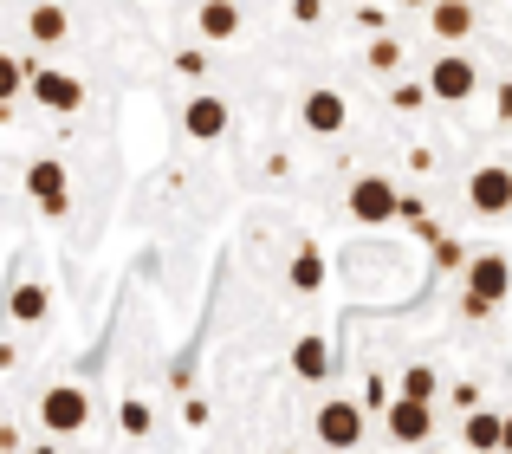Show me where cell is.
I'll return each mask as SVG.
<instances>
[{
    "instance_id": "obj_3",
    "label": "cell",
    "mask_w": 512,
    "mask_h": 454,
    "mask_svg": "<svg viewBox=\"0 0 512 454\" xmlns=\"http://www.w3.org/2000/svg\"><path fill=\"white\" fill-rule=\"evenodd\" d=\"M39 422H46V435H78L91 422V396L78 383H59V390L39 396Z\"/></svg>"
},
{
    "instance_id": "obj_18",
    "label": "cell",
    "mask_w": 512,
    "mask_h": 454,
    "mask_svg": "<svg viewBox=\"0 0 512 454\" xmlns=\"http://www.w3.org/2000/svg\"><path fill=\"white\" fill-rule=\"evenodd\" d=\"M396 396H422V403H435V370L409 364V370H402V383H396Z\"/></svg>"
},
{
    "instance_id": "obj_24",
    "label": "cell",
    "mask_w": 512,
    "mask_h": 454,
    "mask_svg": "<svg viewBox=\"0 0 512 454\" xmlns=\"http://www.w3.org/2000/svg\"><path fill=\"white\" fill-rule=\"evenodd\" d=\"M396 59H402V46H396V39H376V46H370V65H376V72H389Z\"/></svg>"
},
{
    "instance_id": "obj_8",
    "label": "cell",
    "mask_w": 512,
    "mask_h": 454,
    "mask_svg": "<svg viewBox=\"0 0 512 454\" xmlns=\"http://www.w3.org/2000/svg\"><path fill=\"white\" fill-rule=\"evenodd\" d=\"M344 117H350V104H344L331 85L305 91V104H299V124L312 130V137H338V130H344Z\"/></svg>"
},
{
    "instance_id": "obj_7",
    "label": "cell",
    "mask_w": 512,
    "mask_h": 454,
    "mask_svg": "<svg viewBox=\"0 0 512 454\" xmlns=\"http://www.w3.org/2000/svg\"><path fill=\"white\" fill-rule=\"evenodd\" d=\"M474 85H480V72L467 59H435V72H428V98H441V104H467L474 98Z\"/></svg>"
},
{
    "instance_id": "obj_5",
    "label": "cell",
    "mask_w": 512,
    "mask_h": 454,
    "mask_svg": "<svg viewBox=\"0 0 512 454\" xmlns=\"http://www.w3.org/2000/svg\"><path fill=\"white\" fill-rule=\"evenodd\" d=\"M396 202H402V189H396V182H383V176H363L357 189H350V215H357L363 227L396 221Z\"/></svg>"
},
{
    "instance_id": "obj_12",
    "label": "cell",
    "mask_w": 512,
    "mask_h": 454,
    "mask_svg": "<svg viewBox=\"0 0 512 454\" xmlns=\"http://www.w3.org/2000/svg\"><path fill=\"white\" fill-rule=\"evenodd\" d=\"M428 33H435L441 46H461V39L474 33V7H467V0H428Z\"/></svg>"
},
{
    "instance_id": "obj_21",
    "label": "cell",
    "mask_w": 512,
    "mask_h": 454,
    "mask_svg": "<svg viewBox=\"0 0 512 454\" xmlns=\"http://www.w3.org/2000/svg\"><path fill=\"white\" fill-rule=\"evenodd\" d=\"M117 422H124V435H150V403H143V396H130V403L117 409Z\"/></svg>"
},
{
    "instance_id": "obj_11",
    "label": "cell",
    "mask_w": 512,
    "mask_h": 454,
    "mask_svg": "<svg viewBox=\"0 0 512 454\" xmlns=\"http://www.w3.org/2000/svg\"><path fill=\"white\" fill-rule=\"evenodd\" d=\"M182 130H188V137H201V143L227 137V104L214 98V91H195V98H188V111H182Z\"/></svg>"
},
{
    "instance_id": "obj_10",
    "label": "cell",
    "mask_w": 512,
    "mask_h": 454,
    "mask_svg": "<svg viewBox=\"0 0 512 454\" xmlns=\"http://www.w3.org/2000/svg\"><path fill=\"white\" fill-rule=\"evenodd\" d=\"M389 435H396V442H428V435H435V409L422 403V396H389Z\"/></svg>"
},
{
    "instance_id": "obj_16",
    "label": "cell",
    "mask_w": 512,
    "mask_h": 454,
    "mask_svg": "<svg viewBox=\"0 0 512 454\" xmlns=\"http://www.w3.org/2000/svg\"><path fill=\"white\" fill-rule=\"evenodd\" d=\"M292 370H299L305 383H325L331 377V344L325 338H299L292 344Z\"/></svg>"
},
{
    "instance_id": "obj_2",
    "label": "cell",
    "mask_w": 512,
    "mask_h": 454,
    "mask_svg": "<svg viewBox=\"0 0 512 454\" xmlns=\"http://www.w3.org/2000/svg\"><path fill=\"white\" fill-rule=\"evenodd\" d=\"M26 195H33V208H39L46 221H59L65 208H72V176H65L59 156H39V163L26 169Z\"/></svg>"
},
{
    "instance_id": "obj_20",
    "label": "cell",
    "mask_w": 512,
    "mask_h": 454,
    "mask_svg": "<svg viewBox=\"0 0 512 454\" xmlns=\"http://www.w3.org/2000/svg\"><path fill=\"white\" fill-rule=\"evenodd\" d=\"M20 91H26V65L13 59V52H0V104L20 98Z\"/></svg>"
},
{
    "instance_id": "obj_6",
    "label": "cell",
    "mask_w": 512,
    "mask_h": 454,
    "mask_svg": "<svg viewBox=\"0 0 512 454\" xmlns=\"http://www.w3.org/2000/svg\"><path fill=\"white\" fill-rule=\"evenodd\" d=\"M312 429H318V442H325V448H357L363 442V409L350 403V396H338V403L318 409Z\"/></svg>"
},
{
    "instance_id": "obj_23",
    "label": "cell",
    "mask_w": 512,
    "mask_h": 454,
    "mask_svg": "<svg viewBox=\"0 0 512 454\" xmlns=\"http://www.w3.org/2000/svg\"><path fill=\"white\" fill-rule=\"evenodd\" d=\"M389 104H396V111H422V104H428V85H396V91H389Z\"/></svg>"
},
{
    "instance_id": "obj_26",
    "label": "cell",
    "mask_w": 512,
    "mask_h": 454,
    "mask_svg": "<svg viewBox=\"0 0 512 454\" xmlns=\"http://www.w3.org/2000/svg\"><path fill=\"white\" fill-rule=\"evenodd\" d=\"M500 448H512V416H500Z\"/></svg>"
},
{
    "instance_id": "obj_27",
    "label": "cell",
    "mask_w": 512,
    "mask_h": 454,
    "mask_svg": "<svg viewBox=\"0 0 512 454\" xmlns=\"http://www.w3.org/2000/svg\"><path fill=\"white\" fill-rule=\"evenodd\" d=\"M402 7H428V0H402Z\"/></svg>"
},
{
    "instance_id": "obj_22",
    "label": "cell",
    "mask_w": 512,
    "mask_h": 454,
    "mask_svg": "<svg viewBox=\"0 0 512 454\" xmlns=\"http://www.w3.org/2000/svg\"><path fill=\"white\" fill-rule=\"evenodd\" d=\"M428 247H435V266H441V273H454V266H467V260H461V247H454L448 234H428Z\"/></svg>"
},
{
    "instance_id": "obj_4",
    "label": "cell",
    "mask_w": 512,
    "mask_h": 454,
    "mask_svg": "<svg viewBox=\"0 0 512 454\" xmlns=\"http://www.w3.org/2000/svg\"><path fill=\"white\" fill-rule=\"evenodd\" d=\"M26 91H33L46 111H59V117H72L78 104H85V85H78L72 72H52V65H39V72H26Z\"/></svg>"
},
{
    "instance_id": "obj_25",
    "label": "cell",
    "mask_w": 512,
    "mask_h": 454,
    "mask_svg": "<svg viewBox=\"0 0 512 454\" xmlns=\"http://www.w3.org/2000/svg\"><path fill=\"white\" fill-rule=\"evenodd\" d=\"M318 13H325V7H318V0H292V20H299V26H312Z\"/></svg>"
},
{
    "instance_id": "obj_15",
    "label": "cell",
    "mask_w": 512,
    "mask_h": 454,
    "mask_svg": "<svg viewBox=\"0 0 512 454\" xmlns=\"http://www.w3.org/2000/svg\"><path fill=\"white\" fill-rule=\"evenodd\" d=\"M7 312L20 318V325H46V312H52V292L39 286V279H20V286H13V299H7Z\"/></svg>"
},
{
    "instance_id": "obj_9",
    "label": "cell",
    "mask_w": 512,
    "mask_h": 454,
    "mask_svg": "<svg viewBox=\"0 0 512 454\" xmlns=\"http://www.w3.org/2000/svg\"><path fill=\"white\" fill-rule=\"evenodd\" d=\"M467 202H474L480 215H512V169H500V163L474 169V182H467Z\"/></svg>"
},
{
    "instance_id": "obj_1",
    "label": "cell",
    "mask_w": 512,
    "mask_h": 454,
    "mask_svg": "<svg viewBox=\"0 0 512 454\" xmlns=\"http://www.w3.org/2000/svg\"><path fill=\"white\" fill-rule=\"evenodd\" d=\"M467 318H487L493 305L506 299L512 292V260L506 253H474V260H467Z\"/></svg>"
},
{
    "instance_id": "obj_19",
    "label": "cell",
    "mask_w": 512,
    "mask_h": 454,
    "mask_svg": "<svg viewBox=\"0 0 512 454\" xmlns=\"http://www.w3.org/2000/svg\"><path fill=\"white\" fill-rule=\"evenodd\" d=\"M461 435H467V448H500V416H480V409H474Z\"/></svg>"
},
{
    "instance_id": "obj_14",
    "label": "cell",
    "mask_w": 512,
    "mask_h": 454,
    "mask_svg": "<svg viewBox=\"0 0 512 454\" xmlns=\"http://www.w3.org/2000/svg\"><path fill=\"white\" fill-rule=\"evenodd\" d=\"M26 33H33V39H39V46H59V39H65V33H72V13H65V7H59V0H39V7H33V13H26Z\"/></svg>"
},
{
    "instance_id": "obj_13",
    "label": "cell",
    "mask_w": 512,
    "mask_h": 454,
    "mask_svg": "<svg viewBox=\"0 0 512 454\" xmlns=\"http://www.w3.org/2000/svg\"><path fill=\"white\" fill-rule=\"evenodd\" d=\"M195 33L201 39H240V7L234 0H201L195 7Z\"/></svg>"
},
{
    "instance_id": "obj_17",
    "label": "cell",
    "mask_w": 512,
    "mask_h": 454,
    "mask_svg": "<svg viewBox=\"0 0 512 454\" xmlns=\"http://www.w3.org/2000/svg\"><path fill=\"white\" fill-rule=\"evenodd\" d=\"M318 279H325V260H318V247H305V253H292V286L299 292H312Z\"/></svg>"
},
{
    "instance_id": "obj_28",
    "label": "cell",
    "mask_w": 512,
    "mask_h": 454,
    "mask_svg": "<svg viewBox=\"0 0 512 454\" xmlns=\"http://www.w3.org/2000/svg\"><path fill=\"white\" fill-rule=\"evenodd\" d=\"M506 124H512V111H506Z\"/></svg>"
}]
</instances>
